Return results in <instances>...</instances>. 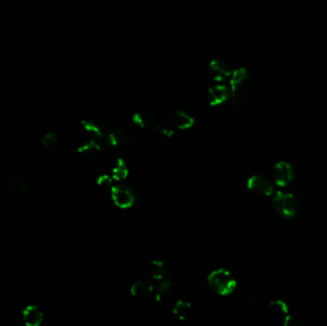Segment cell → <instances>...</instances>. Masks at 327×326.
Returning a JSON list of instances; mask_svg holds the SVG:
<instances>
[{
    "instance_id": "obj_1",
    "label": "cell",
    "mask_w": 327,
    "mask_h": 326,
    "mask_svg": "<svg viewBox=\"0 0 327 326\" xmlns=\"http://www.w3.org/2000/svg\"><path fill=\"white\" fill-rule=\"evenodd\" d=\"M272 203L276 213L284 219L296 217L301 207L298 195L293 192H275L272 196Z\"/></svg>"
},
{
    "instance_id": "obj_2",
    "label": "cell",
    "mask_w": 327,
    "mask_h": 326,
    "mask_svg": "<svg viewBox=\"0 0 327 326\" xmlns=\"http://www.w3.org/2000/svg\"><path fill=\"white\" fill-rule=\"evenodd\" d=\"M208 284L212 291L219 296H229L237 286L235 278L227 269H216L210 273Z\"/></svg>"
},
{
    "instance_id": "obj_3",
    "label": "cell",
    "mask_w": 327,
    "mask_h": 326,
    "mask_svg": "<svg viewBox=\"0 0 327 326\" xmlns=\"http://www.w3.org/2000/svg\"><path fill=\"white\" fill-rule=\"evenodd\" d=\"M111 198L116 206L120 209L127 210L133 207L136 201V197L133 191L124 185L112 186L110 189Z\"/></svg>"
},
{
    "instance_id": "obj_4",
    "label": "cell",
    "mask_w": 327,
    "mask_h": 326,
    "mask_svg": "<svg viewBox=\"0 0 327 326\" xmlns=\"http://www.w3.org/2000/svg\"><path fill=\"white\" fill-rule=\"evenodd\" d=\"M273 177L275 184L281 188H285L295 179V171L291 164L280 161L274 166Z\"/></svg>"
},
{
    "instance_id": "obj_5",
    "label": "cell",
    "mask_w": 327,
    "mask_h": 326,
    "mask_svg": "<svg viewBox=\"0 0 327 326\" xmlns=\"http://www.w3.org/2000/svg\"><path fill=\"white\" fill-rule=\"evenodd\" d=\"M247 187L251 192L263 196H273L276 192L275 184L261 175L251 176L247 181Z\"/></svg>"
},
{
    "instance_id": "obj_6",
    "label": "cell",
    "mask_w": 327,
    "mask_h": 326,
    "mask_svg": "<svg viewBox=\"0 0 327 326\" xmlns=\"http://www.w3.org/2000/svg\"><path fill=\"white\" fill-rule=\"evenodd\" d=\"M209 102L212 106H220L232 98L230 87L224 85H217L209 89Z\"/></svg>"
},
{
    "instance_id": "obj_7",
    "label": "cell",
    "mask_w": 327,
    "mask_h": 326,
    "mask_svg": "<svg viewBox=\"0 0 327 326\" xmlns=\"http://www.w3.org/2000/svg\"><path fill=\"white\" fill-rule=\"evenodd\" d=\"M210 70L212 72V77L217 82H222L226 78H230L232 74V70L230 65L221 59L212 60L210 63Z\"/></svg>"
},
{
    "instance_id": "obj_8",
    "label": "cell",
    "mask_w": 327,
    "mask_h": 326,
    "mask_svg": "<svg viewBox=\"0 0 327 326\" xmlns=\"http://www.w3.org/2000/svg\"><path fill=\"white\" fill-rule=\"evenodd\" d=\"M155 286L149 280H140L133 283L130 288L131 295L137 298L145 299L148 297L154 296Z\"/></svg>"
},
{
    "instance_id": "obj_9",
    "label": "cell",
    "mask_w": 327,
    "mask_h": 326,
    "mask_svg": "<svg viewBox=\"0 0 327 326\" xmlns=\"http://www.w3.org/2000/svg\"><path fill=\"white\" fill-rule=\"evenodd\" d=\"M22 320L27 326H39L43 321V313L36 305H29L22 312Z\"/></svg>"
},
{
    "instance_id": "obj_10",
    "label": "cell",
    "mask_w": 327,
    "mask_h": 326,
    "mask_svg": "<svg viewBox=\"0 0 327 326\" xmlns=\"http://www.w3.org/2000/svg\"><path fill=\"white\" fill-rule=\"evenodd\" d=\"M174 124L180 130H188L193 127L195 121L190 114L179 110L174 114Z\"/></svg>"
},
{
    "instance_id": "obj_11",
    "label": "cell",
    "mask_w": 327,
    "mask_h": 326,
    "mask_svg": "<svg viewBox=\"0 0 327 326\" xmlns=\"http://www.w3.org/2000/svg\"><path fill=\"white\" fill-rule=\"evenodd\" d=\"M249 73L245 68H238L234 71H232L231 77H230V88H231L232 95L236 93L237 88L241 85L244 84L245 80L249 78Z\"/></svg>"
},
{
    "instance_id": "obj_12",
    "label": "cell",
    "mask_w": 327,
    "mask_h": 326,
    "mask_svg": "<svg viewBox=\"0 0 327 326\" xmlns=\"http://www.w3.org/2000/svg\"><path fill=\"white\" fill-rule=\"evenodd\" d=\"M147 274L149 278L153 280H162L167 276V267L163 261L153 260L150 262L147 268Z\"/></svg>"
},
{
    "instance_id": "obj_13",
    "label": "cell",
    "mask_w": 327,
    "mask_h": 326,
    "mask_svg": "<svg viewBox=\"0 0 327 326\" xmlns=\"http://www.w3.org/2000/svg\"><path fill=\"white\" fill-rule=\"evenodd\" d=\"M129 142L128 135L120 130H114L106 134V147L117 146L127 144Z\"/></svg>"
},
{
    "instance_id": "obj_14",
    "label": "cell",
    "mask_w": 327,
    "mask_h": 326,
    "mask_svg": "<svg viewBox=\"0 0 327 326\" xmlns=\"http://www.w3.org/2000/svg\"><path fill=\"white\" fill-rule=\"evenodd\" d=\"M192 309H193V305L191 302L181 299L174 304V306L173 307V313L177 318L183 320L191 314Z\"/></svg>"
},
{
    "instance_id": "obj_15",
    "label": "cell",
    "mask_w": 327,
    "mask_h": 326,
    "mask_svg": "<svg viewBox=\"0 0 327 326\" xmlns=\"http://www.w3.org/2000/svg\"><path fill=\"white\" fill-rule=\"evenodd\" d=\"M128 173H129L128 168H127V165L125 163V160L118 159L113 170H112L111 176L116 182H122L127 178Z\"/></svg>"
},
{
    "instance_id": "obj_16",
    "label": "cell",
    "mask_w": 327,
    "mask_h": 326,
    "mask_svg": "<svg viewBox=\"0 0 327 326\" xmlns=\"http://www.w3.org/2000/svg\"><path fill=\"white\" fill-rule=\"evenodd\" d=\"M132 122L141 128H149L154 125V117L147 112H136L132 115Z\"/></svg>"
},
{
    "instance_id": "obj_17",
    "label": "cell",
    "mask_w": 327,
    "mask_h": 326,
    "mask_svg": "<svg viewBox=\"0 0 327 326\" xmlns=\"http://www.w3.org/2000/svg\"><path fill=\"white\" fill-rule=\"evenodd\" d=\"M173 289V283L164 278L162 280H160V282L157 284V286H155V290H154V297L156 300L160 301L164 299L167 296H169V294L172 292Z\"/></svg>"
},
{
    "instance_id": "obj_18",
    "label": "cell",
    "mask_w": 327,
    "mask_h": 326,
    "mask_svg": "<svg viewBox=\"0 0 327 326\" xmlns=\"http://www.w3.org/2000/svg\"><path fill=\"white\" fill-rule=\"evenodd\" d=\"M11 186L16 192H28L30 189L29 181L26 178L21 176H17L13 178L11 181Z\"/></svg>"
},
{
    "instance_id": "obj_19",
    "label": "cell",
    "mask_w": 327,
    "mask_h": 326,
    "mask_svg": "<svg viewBox=\"0 0 327 326\" xmlns=\"http://www.w3.org/2000/svg\"><path fill=\"white\" fill-rule=\"evenodd\" d=\"M270 306H271V310L275 313V315L282 316L284 318L289 317L288 308H287V305L284 302H282L280 300H275V301L271 302Z\"/></svg>"
},
{
    "instance_id": "obj_20",
    "label": "cell",
    "mask_w": 327,
    "mask_h": 326,
    "mask_svg": "<svg viewBox=\"0 0 327 326\" xmlns=\"http://www.w3.org/2000/svg\"><path fill=\"white\" fill-rule=\"evenodd\" d=\"M57 141H58V138H57V135L55 133H46L42 137L41 139V144L44 148H50L52 146H54L55 144H57Z\"/></svg>"
},
{
    "instance_id": "obj_21",
    "label": "cell",
    "mask_w": 327,
    "mask_h": 326,
    "mask_svg": "<svg viewBox=\"0 0 327 326\" xmlns=\"http://www.w3.org/2000/svg\"><path fill=\"white\" fill-rule=\"evenodd\" d=\"M113 178L112 176H109V175H106V174H104V175H101L98 180H97V183L100 187L104 188V189H111L112 188V183H113Z\"/></svg>"
},
{
    "instance_id": "obj_22",
    "label": "cell",
    "mask_w": 327,
    "mask_h": 326,
    "mask_svg": "<svg viewBox=\"0 0 327 326\" xmlns=\"http://www.w3.org/2000/svg\"><path fill=\"white\" fill-rule=\"evenodd\" d=\"M158 131L160 132V134L163 135L165 137L171 138L173 137L174 134V128H172L170 125H159L157 126Z\"/></svg>"
}]
</instances>
